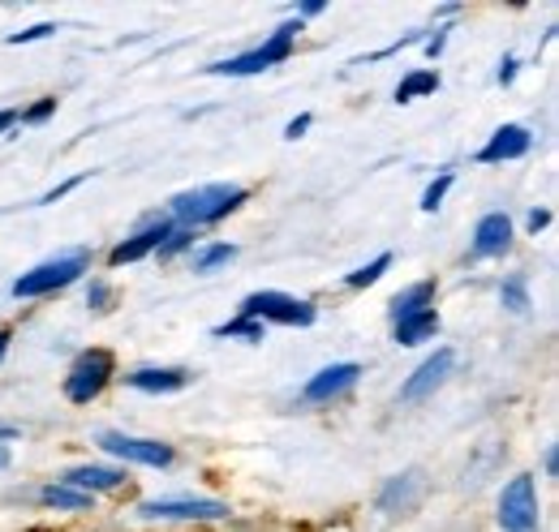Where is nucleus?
I'll return each mask as SVG.
<instances>
[{
  "instance_id": "obj_1",
  "label": "nucleus",
  "mask_w": 559,
  "mask_h": 532,
  "mask_svg": "<svg viewBox=\"0 0 559 532\" xmlns=\"http://www.w3.org/2000/svg\"><path fill=\"white\" fill-rule=\"evenodd\" d=\"M250 198L241 185H228V181H215V185H199V190H186L168 202V215L177 228H207V223H219L224 215H233L241 202Z\"/></svg>"
},
{
  "instance_id": "obj_2",
  "label": "nucleus",
  "mask_w": 559,
  "mask_h": 532,
  "mask_svg": "<svg viewBox=\"0 0 559 532\" xmlns=\"http://www.w3.org/2000/svg\"><path fill=\"white\" fill-rule=\"evenodd\" d=\"M297 31H301V22H284V26L272 31L267 44H259L254 52H241V57H233V61H219V65H211L207 73H215V77H254V73H263V69H272L293 57Z\"/></svg>"
},
{
  "instance_id": "obj_3",
  "label": "nucleus",
  "mask_w": 559,
  "mask_h": 532,
  "mask_svg": "<svg viewBox=\"0 0 559 532\" xmlns=\"http://www.w3.org/2000/svg\"><path fill=\"white\" fill-rule=\"evenodd\" d=\"M112 374H117V356L108 348H86V352H78V361H73L70 374H66V396L73 403H91V399L104 396V387L112 383Z\"/></svg>"
},
{
  "instance_id": "obj_4",
  "label": "nucleus",
  "mask_w": 559,
  "mask_h": 532,
  "mask_svg": "<svg viewBox=\"0 0 559 532\" xmlns=\"http://www.w3.org/2000/svg\"><path fill=\"white\" fill-rule=\"evenodd\" d=\"M499 529L503 532H543V516H538V485L534 476H512L499 494Z\"/></svg>"
},
{
  "instance_id": "obj_5",
  "label": "nucleus",
  "mask_w": 559,
  "mask_h": 532,
  "mask_svg": "<svg viewBox=\"0 0 559 532\" xmlns=\"http://www.w3.org/2000/svg\"><path fill=\"white\" fill-rule=\"evenodd\" d=\"M241 318H254V323H280V327H310L314 323V305L310 301H297L288 292H250L241 301Z\"/></svg>"
},
{
  "instance_id": "obj_6",
  "label": "nucleus",
  "mask_w": 559,
  "mask_h": 532,
  "mask_svg": "<svg viewBox=\"0 0 559 532\" xmlns=\"http://www.w3.org/2000/svg\"><path fill=\"white\" fill-rule=\"evenodd\" d=\"M86 263H91L86 254H66V258H52V263L35 266V270H26V275L13 279V297H48V292H61V288H70L73 279H82Z\"/></svg>"
},
{
  "instance_id": "obj_7",
  "label": "nucleus",
  "mask_w": 559,
  "mask_h": 532,
  "mask_svg": "<svg viewBox=\"0 0 559 532\" xmlns=\"http://www.w3.org/2000/svg\"><path fill=\"white\" fill-rule=\"evenodd\" d=\"M177 223H173V215L168 210H151V215H142L139 219V232L130 237V241H121L112 254H108V266H126V263H139L146 254H155L164 241H168V232H173Z\"/></svg>"
},
{
  "instance_id": "obj_8",
  "label": "nucleus",
  "mask_w": 559,
  "mask_h": 532,
  "mask_svg": "<svg viewBox=\"0 0 559 532\" xmlns=\"http://www.w3.org/2000/svg\"><path fill=\"white\" fill-rule=\"evenodd\" d=\"M95 443H99L108 456L126 460V464H146V468L173 464V447H168V443H155V438H134V434H117V430H108V434H99Z\"/></svg>"
},
{
  "instance_id": "obj_9",
  "label": "nucleus",
  "mask_w": 559,
  "mask_h": 532,
  "mask_svg": "<svg viewBox=\"0 0 559 532\" xmlns=\"http://www.w3.org/2000/svg\"><path fill=\"white\" fill-rule=\"evenodd\" d=\"M142 520H228V503L215 498H151L139 507Z\"/></svg>"
},
{
  "instance_id": "obj_10",
  "label": "nucleus",
  "mask_w": 559,
  "mask_h": 532,
  "mask_svg": "<svg viewBox=\"0 0 559 532\" xmlns=\"http://www.w3.org/2000/svg\"><path fill=\"white\" fill-rule=\"evenodd\" d=\"M357 378H361V365L357 361H341V365H328V370H319L306 387H301V399L306 403H328V399H341L345 391L357 387Z\"/></svg>"
},
{
  "instance_id": "obj_11",
  "label": "nucleus",
  "mask_w": 559,
  "mask_h": 532,
  "mask_svg": "<svg viewBox=\"0 0 559 532\" xmlns=\"http://www.w3.org/2000/svg\"><path fill=\"white\" fill-rule=\"evenodd\" d=\"M452 365H456V352L452 348H439V352H430L426 361H421L418 370L405 378V387H401V399L405 403H414V399H426L435 387H443V378L452 374Z\"/></svg>"
},
{
  "instance_id": "obj_12",
  "label": "nucleus",
  "mask_w": 559,
  "mask_h": 532,
  "mask_svg": "<svg viewBox=\"0 0 559 532\" xmlns=\"http://www.w3.org/2000/svg\"><path fill=\"white\" fill-rule=\"evenodd\" d=\"M512 245V219L503 210H490L474 228V258H499Z\"/></svg>"
},
{
  "instance_id": "obj_13",
  "label": "nucleus",
  "mask_w": 559,
  "mask_h": 532,
  "mask_svg": "<svg viewBox=\"0 0 559 532\" xmlns=\"http://www.w3.org/2000/svg\"><path fill=\"white\" fill-rule=\"evenodd\" d=\"M421 494H426L421 472H401V476H392V481L379 489V511H388V516L414 511V507L421 503Z\"/></svg>"
},
{
  "instance_id": "obj_14",
  "label": "nucleus",
  "mask_w": 559,
  "mask_h": 532,
  "mask_svg": "<svg viewBox=\"0 0 559 532\" xmlns=\"http://www.w3.org/2000/svg\"><path fill=\"white\" fill-rule=\"evenodd\" d=\"M530 146H534V133L525 130V125H499V130L490 133V142L478 150V159L483 164H503V159H521V155H530Z\"/></svg>"
},
{
  "instance_id": "obj_15",
  "label": "nucleus",
  "mask_w": 559,
  "mask_h": 532,
  "mask_svg": "<svg viewBox=\"0 0 559 532\" xmlns=\"http://www.w3.org/2000/svg\"><path fill=\"white\" fill-rule=\"evenodd\" d=\"M66 485L82 489V494H108V489H121L126 485V468H104V464H82L66 472Z\"/></svg>"
},
{
  "instance_id": "obj_16",
  "label": "nucleus",
  "mask_w": 559,
  "mask_h": 532,
  "mask_svg": "<svg viewBox=\"0 0 559 532\" xmlns=\"http://www.w3.org/2000/svg\"><path fill=\"white\" fill-rule=\"evenodd\" d=\"M435 292H439L435 279H418V283H409L405 292H396V297H392V323L414 318V314H421V310H430V305H435Z\"/></svg>"
},
{
  "instance_id": "obj_17",
  "label": "nucleus",
  "mask_w": 559,
  "mask_h": 532,
  "mask_svg": "<svg viewBox=\"0 0 559 532\" xmlns=\"http://www.w3.org/2000/svg\"><path fill=\"white\" fill-rule=\"evenodd\" d=\"M186 383H190L186 370H134V374H130V387H134V391H146V396H173V391H181Z\"/></svg>"
},
{
  "instance_id": "obj_18",
  "label": "nucleus",
  "mask_w": 559,
  "mask_h": 532,
  "mask_svg": "<svg viewBox=\"0 0 559 532\" xmlns=\"http://www.w3.org/2000/svg\"><path fill=\"white\" fill-rule=\"evenodd\" d=\"M435 335H439V314H435V310H421L414 318H401V323H396V343H405V348L426 343V339H435Z\"/></svg>"
},
{
  "instance_id": "obj_19",
  "label": "nucleus",
  "mask_w": 559,
  "mask_h": 532,
  "mask_svg": "<svg viewBox=\"0 0 559 532\" xmlns=\"http://www.w3.org/2000/svg\"><path fill=\"white\" fill-rule=\"evenodd\" d=\"M39 503H44V507H57V511H91V507H95L91 494L70 489V485H48V489H39Z\"/></svg>"
},
{
  "instance_id": "obj_20",
  "label": "nucleus",
  "mask_w": 559,
  "mask_h": 532,
  "mask_svg": "<svg viewBox=\"0 0 559 532\" xmlns=\"http://www.w3.org/2000/svg\"><path fill=\"white\" fill-rule=\"evenodd\" d=\"M435 90H439V73H435V69H418V73H409V77L396 86V104H409V99L435 95Z\"/></svg>"
},
{
  "instance_id": "obj_21",
  "label": "nucleus",
  "mask_w": 559,
  "mask_h": 532,
  "mask_svg": "<svg viewBox=\"0 0 559 532\" xmlns=\"http://www.w3.org/2000/svg\"><path fill=\"white\" fill-rule=\"evenodd\" d=\"M499 301H503L512 314H525V310H530V283H525V275L503 279V283H499Z\"/></svg>"
},
{
  "instance_id": "obj_22",
  "label": "nucleus",
  "mask_w": 559,
  "mask_h": 532,
  "mask_svg": "<svg viewBox=\"0 0 559 532\" xmlns=\"http://www.w3.org/2000/svg\"><path fill=\"white\" fill-rule=\"evenodd\" d=\"M237 258V245H224V241H215V245H203V250H194V270L199 275H207L215 266L233 263Z\"/></svg>"
},
{
  "instance_id": "obj_23",
  "label": "nucleus",
  "mask_w": 559,
  "mask_h": 532,
  "mask_svg": "<svg viewBox=\"0 0 559 532\" xmlns=\"http://www.w3.org/2000/svg\"><path fill=\"white\" fill-rule=\"evenodd\" d=\"M388 266H392V254H379L374 263L357 266V270H353L345 283H349V288H370V283H379V279L388 275Z\"/></svg>"
},
{
  "instance_id": "obj_24",
  "label": "nucleus",
  "mask_w": 559,
  "mask_h": 532,
  "mask_svg": "<svg viewBox=\"0 0 559 532\" xmlns=\"http://www.w3.org/2000/svg\"><path fill=\"white\" fill-rule=\"evenodd\" d=\"M219 339H246V343H259L263 339V323H254V318H233V323H224V327H215Z\"/></svg>"
},
{
  "instance_id": "obj_25",
  "label": "nucleus",
  "mask_w": 559,
  "mask_h": 532,
  "mask_svg": "<svg viewBox=\"0 0 559 532\" xmlns=\"http://www.w3.org/2000/svg\"><path fill=\"white\" fill-rule=\"evenodd\" d=\"M194 241H199V232H190V228H173V232H168V241H164L155 254H159V258H177V254H181V250H190Z\"/></svg>"
},
{
  "instance_id": "obj_26",
  "label": "nucleus",
  "mask_w": 559,
  "mask_h": 532,
  "mask_svg": "<svg viewBox=\"0 0 559 532\" xmlns=\"http://www.w3.org/2000/svg\"><path fill=\"white\" fill-rule=\"evenodd\" d=\"M448 190H452V172H443L439 181H430V185H426V194H421V210H439L443 198H448Z\"/></svg>"
},
{
  "instance_id": "obj_27",
  "label": "nucleus",
  "mask_w": 559,
  "mask_h": 532,
  "mask_svg": "<svg viewBox=\"0 0 559 532\" xmlns=\"http://www.w3.org/2000/svg\"><path fill=\"white\" fill-rule=\"evenodd\" d=\"M52 35H57V26H52V22H39V26H31V31L9 35V44H13V48H22V44H35V39H52Z\"/></svg>"
},
{
  "instance_id": "obj_28",
  "label": "nucleus",
  "mask_w": 559,
  "mask_h": 532,
  "mask_svg": "<svg viewBox=\"0 0 559 532\" xmlns=\"http://www.w3.org/2000/svg\"><path fill=\"white\" fill-rule=\"evenodd\" d=\"M108 301H112V288H108L104 279H91V288H86V305H91V310H108Z\"/></svg>"
},
{
  "instance_id": "obj_29",
  "label": "nucleus",
  "mask_w": 559,
  "mask_h": 532,
  "mask_svg": "<svg viewBox=\"0 0 559 532\" xmlns=\"http://www.w3.org/2000/svg\"><path fill=\"white\" fill-rule=\"evenodd\" d=\"M52 112H57V99H39V104H35V108H31L22 121H26V125H44Z\"/></svg>"
},
{
  "instance_id": "obj_30",
  "label": "nucleus",
  "mask_w": 559,
  "mask_h": 532,
  "mask_svg": "<svg viewBox=\"0 0 559 532\" xmlns=\"http://www.w3.org/2000/svg\"><path fill=\"white\" fill-rule=\"evenodd\" d=\"M310 121H314L310 112H301V117H293V121H288V130H284V137H288V142H297V137H306V130H310Z\"/></svg>"
},
{
  "instance_id": "obj_31",
  "label": "nucleus",
  "mask_w": 559,
  "mask_h": 532,
  "mask_svg": "<svg viewBox=\"0 0 559 532\" xmlns=\"http://www.w3.org/2000/svg\"><path fill=\"white\" fill-rule=\"evenodd\" d=\"M443 44H448V26H439V31H435V35H430V39H426V44H421V48H426V57H430V61H435V57H439V52H443Z\"/></svg>"
},
{
  "instance_id": "obj_32",
  "label": "nucleus",
  "mask_w": 559,
  "mask_h": 532,
  "mask_svg": "<svg viewBox=\"0 0 559 532\" xmlns=\"http://www.w3.org/2000/svg\"><path fill=\"white\" fill-rule=\"evenodd\" d=\"M78 185H82V177H73V181H66V185H57V190H52V194H44V206H48V202H57V198H66V194H73V190H78Z\"/></svg>"
},
{
  "instance_id": "obj_33",
  "label": "nucleus",
  "mask_w": 559,
  "mask_h": 532,
  "mask_svg": "<svg viewBox=\"0 0 559 532\" xmlns=\"http://www.w3.org/2000/svg\"><path fill=\"white\" fill-rule=\"evenodd\" d=\"M516 57H503V65H499V86H512V77H516Z\"/></svg>"
},
{
  "instance_id": "obj_34",
  "label": "nucleus",
  "mask_w": 559,
  "mask_h": 532,
  "mask_svg": "<svg viewBox=\"0 0 559 532\" xmlns=\"http://www.w3.org/2000/svg\"><path fill=\"white\" fill-rule=\"evenodd\" d=\"M551 223V210H530V232H543Z\"/></svg>"
},
{
  "instance_id": "obj_35",
  "label": "nucleus",
  "mask_w": 559,
  "mask_h": 532,
  "mask_svg": "<svg viewBox=\"0 0 559 532\" xmlns=\"http://www.w3.org/2000/svg\"><path fill=\"white\" fill-rule=\"evenodd\" d=\"M319 13H323V4H319V0H306V4L297 9V22H301V17H319Z\"/></svg>"
},
{
  "instance_id": "obj_36",
  "label": "nucleus",
  "mask_w": 559,
  "mask_h": 532,
  "mask_svg": "<svg viewBox=\"0 0 559 532\" xmlns=\"http://www.w3.org/2000/svg\"><path fill=\"white\" fill-rule=\"evenodd\" d=\"M13 125H17V112H13V108H0V133L13 130Z\"/></svg>"
},
{
  "instance_id": "obj_37",
  "label": "nucleus",
  "mask_w": 559,
  "mask_h": 532,
  "mask_svg": "<svg viewBox=\"0 0 559 532\" xmlns=\"http://www.w3.org/2000/svg\"><path fill=\"white\" fill-rule=\"evenodd\" d=\"M559 472V447H547V476Z\"/></svg>"
},
{
  "instance_id": "obj_38",
  "label": "nucleus",
  "mask_w": 559,
  "mask_h": 532,
  "mask_svg": "<svg viewBox=\"0 0 559 532\" xmlns=\"http://www.w3.org/2000/svg\"><path fill=\"white\" fill-rule=\"evenodd\" d=\"M9 438H17V425H0V443H9Z\"/></svg>"
},
{
  "instance_id": "obj_39",
  "label": "nucleus",
  "mask_w": 559,
  "mask_h": 532,
  "mask_svg": "<svg viewBox=\"0 0 559 532\" xmlns=\"http://www.w3.org/2000/svg\"><path fill=\"white\" fill-rule=\"evenodd\" d=\"M4 352H9V331H0V361H4Z\"/></svg>"
},
{
  "instance_id": "obj_40",
  "label": "nucleus",
  "mask_w": 559,
  "mask_h": 532,
  "mask_svg": "<svg viewBox=\"0 0 559 532\" xmlns=\"http://www.w3.org/2000/svg\"><path fill=\"white\" fill-rule=\"evenodd\" d=\"M0 468H9V447H0Z\"/></svg>"
}]
</instances>
